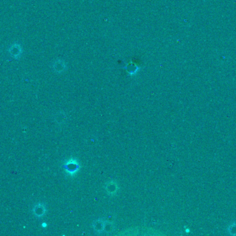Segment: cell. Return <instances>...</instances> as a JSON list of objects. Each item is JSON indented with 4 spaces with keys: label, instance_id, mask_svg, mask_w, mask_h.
<instances>
[{
    "label": "cell",
    "instance_id": "1",
    "mask_svg": "<svg viewBox=\"0 0 236 236\" xmlns=\"http://www.w3.org/2000/svg\"><path fill=\"white\" fill-rule=\"evenodd\" d=\"M65 171L68 175H74L79 171L80 168V165L78 161L75 158H70L68 159L63 165Z\"/></svg>",
    "mask_w": 236,
    "mask_h": 236
},
{
    "label": "cell",
    "instance_id": "2",
    "mask_svg": "<svg viewBox=\"0 0 236 236\" xmlns=\"http://www.w3.org/2000/svg\"><path fill=\"white\" fill-rule=\"evenodd\" d=\"M106 193L109 195H114L117 193L118 190V186L117 183L114 181H110V182L107 183L106 186Z\"/></svg>",
    "mask_w": 236,
    "mask_h": 236
},
{
    "label": "cell",
    "instance_id": "3",
    "mask_svg": "<svg viewBox=\"0 0 236 236\" xmlns=\"http://www.w3.org/2000/svg\"><path fill=\"white\" fill-rule=\"evenodd\" d=\"M93 227L95 232L102 233L105 229V223L102 220H97L93 224Z\"/></svg>",
    "mask_w": 236,
    "mask_h": 236
},
{
    "label": "cell",
    "instance_id": "4",
    "mask_svg": "<svg viewBox=\"0 0 236 236\" xmlns=\"http://www.w3.org/2000/svg\"><path fill=\"white\" fill-rule=\"evenodd\" d=\"M45 213V208L43 206L39 204L37 205V206L36 208H35V215H37V216H42Z\"/></svg>",
    "mask_w": 236,
    "mask_h": 236
},
{
    "label": "cell",
    "instance_id": "5",
    "mask_svg": "<svg viewBox=\"0 0 236 236\" xmlns=\"http://www.w3.org/2000/svg\"><path fill=\"white\" fill-rule=\"evenodd\" d=\"M227 230L230 235H236V222H233L228 226Z\"/></svg>",
    "mask_w": 236,
    "mask_h": 236
}]
</instances>
